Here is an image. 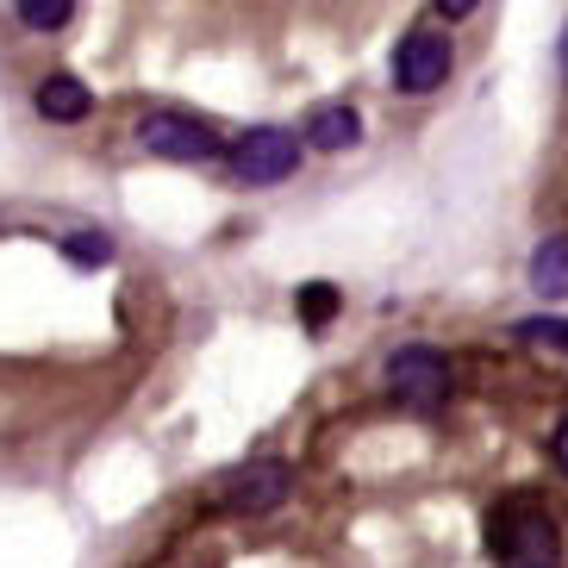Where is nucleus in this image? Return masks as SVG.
I'll use <instances>...</instances> for the list:
<instances>
[{"label": "nucleus", "instance_id": "nucleus-1", "mask_svg": "<svg viewBox=\"0 0 568 568\" xmlns=\"http://www.w3.org/2000/svg\"><path fill=\"white\" fill-rule=\"evenodd\" d=\"M487 544L500 568H562V531L537 500H506L487 518Z\"/></svg>", "mask_w": 568, "mask_h": 568}, {"label": "nucleus", "instance_id": "nucleus-2", "mask_svg": "<svg viewBox=\"0 0 568 568\" xmlns=\"http://www.w3.org/2000/svg\"><path fill=\"white\" fill-rule=\"evenodd\" d=\"M287 494H294V468L287 463H244V468H225L213 481V500L225 513H251V518L287 506Z\"/></svg>", "mask_w": 568, "mask_h": 568}, {"label": "nucleus", "instance_id": "nucleus-3", "mask_svg": "<svg viewBox=\"0 0 568 568\" xmlns=\"http://www.w3.org/2000/svg\"><path fill=\"white\" fill-rule=\"evenodd\" d=\"M387 387L406 406H444L450 400V356L432 351V344H400L387 356Z\"/></svg>", "mask_w": 568, "mask_h": 568}, {"label": "nucleus", "instance_id": "nucleus-4", "mask_svg": "<svg viewBox=\"0 0 568 568\" xmlns=\"http://www.w3.org/2000/svg\"><path fill=\"white\" fill-rule=\"evenodd\" d=\"M232 169L251 187H275L301 169V138L282 132V125H256V132H244L232 144Z\"/></svg>", "mask_w": 568, "mask_h": 568}, {"label": "nucleus", "instance_id": "nucleus-5", "mask_svg": "<svg viewBox=\"0 0 568 568\" xmlns=\"http://www.w3.org/2000/svg\"><path fill=\"white\" fill-rule=\"evenodd\" d=\"M456 44L444 32H406L400 51H394V88L400 94H432V88L450 82Z\"/></svg>", "mask_w": 568, "mask_h": 568}, {"label": "nucleus", "instance_id": "nucleus-6", "mask_svg": "<svg viewBox=\"0 0 568 568\" xmlns=\"http://www.w3.org/2000/svg\"><path fill=\"white\" fill-rule=\"evenodd\" d=\"M138 144L151 156H169V163H206V156H219L213 125H201V119H187V113H151L138 125Z\"/></svg>", "mask_w": 568, "mask_h": 568}, {"label": "nucleus", "instance_id": "nucleus-7", "mask_svg": "<svg viewBox=\"0 0 568 568\" xmlns=\"http://www.w3.org/2000/svg\"><path fill=\"white\" fill-rule=\"evenodd\" d=\"M32 101H38V113H44V119H57V125H75V119H88L94 94H88V82H75V75H44Z\"/></svg>", "mask_w": 568, "mask_h": 568}, {"label": "nucleus", "instance_id": "nucleus-8", "mask_svg": "<svg viewBox=\"0 0 568 568\" xmlns=\"http://www.w3.org/2000/svg\"><path fill=\"white\" fill-rule=\"evenodd\" d=\"M531 294L544 301H568V232L544 237L531 251Z\"/></svg>", "mask_w": 568, "mask_h": 568}, {"label": "nucleus", "instance_id": "nucleus-9", "mask_svg": "<svg viewBox=\"0 0 568 568\" xmlns=\"http://www.w3.org/2000/svg\"><path fill=\"white\" fill-rule=\"evenodd\" d=\"M356 138H363V119H356L351 106H337V101H325L313 119H306V144H313V151H351Z\"/></svg>", "mask_w": 568, "mask_h": 568}, {"label": "nucleus", "instance_id": "nucleus-10", "mask_svg": "<svg viewBox=\"0 0 568 568\" xmlns=\"http://www.w3.org/2000/svg\"><path fill=\"white\" fill-rule=\"evenodd\" d=\"M13 13L26 32H63L69 19H75V0H19Z\"/></svg>", "mask_w": 568, "mask_h": 568}, {"label": "nucleus", "instance_id": "nucleus-11", "mask_svg": "<svg viewBox=\"0 0 568 568\" xmlns=\"http://www.w3.org/2000/svg\"><path fill=\"white\" fill-rule=\"evenodd\" d=\"M294 306H301V318L318 332V325H332V313H337V287L332 282H306L301 294H294Z\"/></svg>", "mask_w": 568, "mask_h": 568}, {"label": "nucleus", "instance_id": "nucleus-12", "mask_svg": "<svg viewBox=\"0 0 568 568\" xmlns=\"http://www.w3.org/2000/svg\"><path fill=\"white\" fill-rule=\"evenodd\" d=\"M518 344H544V351H568V318H525L513 325Z\"/></svg>", "mask_w": 568, "mask_h": 568}, {"label": "nucleus", "instance_id": "nucleus-13", "mask_svg": "<svg viewBox=\"0 0 568 568\" xmlns=\"http://www.w3.org/2000/svg\"><path fill=\"white\" fill-rule=\"evenodd\" d=\"M63 251H69V263H75V268H101L106 256H113V244H106L101 232H75Z\"/></svg>", "mask_w": 568, "mask_h": 568}, {"label": "nucleus", "instance_id": "nucleus-14", "mask_svg": "<svg viewBox=\"0 0 568 568\" xmlns=\"http://www.w3.org/2000/svg\"><path fill=\"white\" fill-rule=\"evenodd\" d=\"M550 456H556V468H562V475H568V418H562V425H556V437H550Z\"/></svg>", "mask_w": 568, "mask_h": 568}, {"label": "nucleus", "instance_id": "nucleus-15", "mask_svg": "<svg viewBox=\"0 0 568 568\" xmlns=\"http://www.w3.org/2000/svg\"><path fill=\"white\" fill-rule=\"evenodd\" d=\"M475 7H481V0H437V13H444V19H468Z\"/></svg>", "mask_w": 568, "mask_h": 568}, {"label": "nucleus", "instance_id": "nucleus-16", "mask_svg": "<svg viewBox=\"0 0 568 568\" xmlns=\"http://www.w3.org/2000/svg\"><path fill=\"white\" fill-rule=\"evenodd\" d=\"M562 75H568V26H562Z\"/></svg>", "mask_w": 568, "mask_h": 568}]
</instances>
